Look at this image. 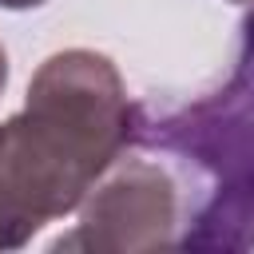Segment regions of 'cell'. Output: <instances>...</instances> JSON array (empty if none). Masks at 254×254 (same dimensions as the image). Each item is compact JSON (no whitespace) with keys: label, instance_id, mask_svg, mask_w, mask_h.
<instances>
[{"label":"cell","instance_id":"6da1fadb","mask_svg":"<svg viewBox=\"0 0 254 254\" xmlns=\"http://www.w3.org/2000/svg\"><path fill=\"white\" fill-rule=\"evenodd\" d=\"M135 135L139 115L107 56H48L24 107L0 123V250L71 214Z\"/></svg>","mask_w":254,"mask_h":254},{"label":"cell","instance_id":"7a4b0ae2","mask_svg":"<svg viewBox=\"0 0 254 254\" xmlns=\"http://www.w3.org/2000/svg\"><path fill=\"white\" fill-rule=\"evenodd\" d=\"M135 139L163 151L198 190L187 202L179 246L254 250V12L242 20L226 83L155 123L139 119Z\"/></svg>","mask_w":254,"mask_h":254},{"label":"cell","instance_id":"3957f363","mask_svg":"<svg viewBox=\"0 0 254 254\" xmlns=\"http://www.w3.org/2000/svg\"><path fill=\"white\" fill-rule=\"evenodd\" d=\"M75 210L79 222L56 242V250L179 246L187 226V190L171 163L155 155H119Z\"/></svg>","mask_w":254,"mask_h":254},{"label":"cell","instance_id":"277c9868","mask_svg":"<svg viewBox=\"0 0 254 254\" xmlns=\"http://www.w3.org/2000/svg\"><path fill=\"white\" fill-rule=\"evenodd\" d=\"M44 0H0V8H12V12H24V8H40Z\"/></svg>","mask_w":254,"mask_h":254},{"label":"cell","instance_id":"5b68a950","mask_svg":"<svg viewBox=\"0 0 254 254\" xmlns=\"http://www.w3.org/2000/svg\"><path fill=\"white\" fill-rule=\"evenodd\" d=\"M4 83H8V56H4V48H0V91H4Z\"/></svg>","mask_w":254,"mask_h":254},{"label":"cell","instance_id":"8992f818","mask_svg":"<svg viewBox=\"0 0 254 254\" xmlns=\"http://www.w3.org/2000/svg\"><path fill=\"white\" fill-rule=\"evenodd\" d=\"M234 4H254V0H234Z\"/></svg>","mask_w":254,"mask_h":254}]
</instances>
